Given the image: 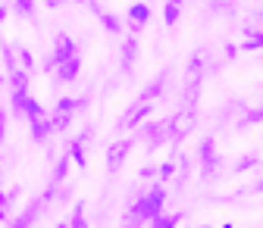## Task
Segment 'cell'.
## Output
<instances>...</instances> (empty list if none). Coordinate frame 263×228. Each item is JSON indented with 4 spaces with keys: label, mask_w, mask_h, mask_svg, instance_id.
<instances>
[{
    "label": "cell",
    "mask_w": 263,
    "mask_h": 228,
    "mask_svg": "<svg viewBox=\"0 0 263 228\" xmlns=\"http://www.w3.org/2000/svg\"><path fill=\"white\" fill-rule=\"evenodd\" d=\"M163 203H166V191H163V181H160L147 194H138V200H132V206H128V213H132L128 225H144L151 216L163 213Z\"/></svg>",
    "instance_id": "6da1fadb"
},
{
    "label": "cell",
    "mask_w": 263,
    "mask_h": 228,
    "mask_svg": "<svg viewBox=\"0 0 263 228\" xmlns=\"http://www.w3.org/2000/svg\"><path fill=\"white\" fill-rule=\"evenodd\" d=\"M53 197H57V181H53L50 188H44V191H41V197H35V200H31V203L22 210V216H16V219H7V225H13V228H28V225H35Z\"/></svg>",
    "instance_id": "7a4b0ae2"
},
{
    "label": "cell",
    "mask_w": 263,
    "mask_h": 228,
    "mask_svg": "<svg viewBox=\"0 0 263 228\" xmlns=\"http://www.w3.org/2000/svg\"><path fill=\"white\" fill-rule=\"evenodd\" d=\"M132 147H135V138H122V141L110 144V150H107V169L110 172H119L122 169V162L132 153Z\"/></svg>",
    "instance_id": "3957f363"
},
{
    "label": "cell",
    "mask_w": 263,
    "mask_h": 228,
    "mask_svg": "<svg viewBox=\"0 0 263 228\" xmlns=\"http://www.w3.org/2000/svg\"><path fill=\"white\" fill-rule=\"evenodd\" d=\"M191 128H194V113L182 110V113L170 116V138H173V141H185V138L191 135Z\"/></svg>",
    "instance_id": "277c9868"
},
{
    "label": "cell",
    "mask_w": 263,
    "mask_h": 228,
    "mask_svg": "<svg viewBox=\"0 0 263 228\" xmlns=\"http://www.w3.org/2000/svg\"><path fill=\"white\" fill-rule=\"evenodd\" d=\"M53 69L60 66V63H66V59H72V56H79V47H76V41L69 38V35H57V44H53Z\"/></svg>",
    "instance_id": "5b68a950"
},
{
    "label": "cell",
    "mask_w": 263,
    "mask_h": 228,
    "mask_svg": "<svg viewBox=\"0 0 263 228\" xmlns=\"http://www.w3.org/2000/svg\"><path fill=\"white\" fill-rule=\"evenodd\" d=\"M197 156H201V166H204V178H210V175L216 172V162H219V156H216V144H213V135L201 141V150H197Z\"/></svg>",
    "instance_id": "8992f818"
},
{
    "label": "cell",
    "mask_w": 263,
    "mask_h": 228,
    "mask_svg": "<svg viewBox=\"0 0 263 228\" xmlns=\"http://www.w3.org/2000/svg\"><path fill=\"white\" fill-rule=\"evenodd\" d=\"M141 135L147 138L151 147H160L163 141H170V119H163V122H151L147 128H141Z\"/></svg>",
    "instance_id": "52a82bcc"
},
{
    "label": "cell",
    "mask_w": 263,
    "mask_h": 228,
    "mask_svg": "<svg viewBox=\"0 0 263 228\" xmlns=\"http://www.w3.org/2000/svg\"><path fill=\"white\" fill-rule=\"evenodd\" d=\"M154 113V100H138V103H132V110H128V116H125V128H135L138 122H144L147 116Z\"/></svg>",
    "instance_id": "ba28073f"
},
{
    "label": "cell",
    "mask_w": 263,
    "mask_h": 228,
    "mask_svg": "<svg viewBox=\"0 0 263 228\" xmlns=\"http://www.w3.org/2000/svg\"><path fill=\"white\" fill-rule=\"evenodd\" d=\"M53 72H57V78H60V81H76V78H79V72H82V56H72V59L60 63Z\"/></svg>",
    "instance_id": "9c48e42d"
},
{
    "label": "cell",
    "mask_w": 263,
    "mask_h": 228,
    "mask_svg": "<svg viewBox=\"0 0 263 228\" xmlns=\"http://www.w3.org/2000/svg\"><path fill=\"white\" fill-rule=\"evenodd\" d=\"M128 22H132V28H135V31H141L151 22V7L147 4H132L128 7Z\"/></svg>",
    "instance_id": "30bf717a"
},
{
    "label": "cell",
    "mask_w": 263,
    "mask_h": 228,
    "mask_svg": "<svg viewBox=\"0 0 263 228\" xmlns=\"http://www.w3.org/2000/svg\"><path fill=\"white\" fill-rule=\"evenodd\" d=\"M88 110V97H60L53 103V113H79Z\"/></svg>",
    "instance_id": "8fae6325"
},
{
    "label": "cell",
    "mask_w": 263,
    "mask_h": 228,
    "mask_svg": "<svg viewBox=\"0 0 263 228\" xmlns=\"http://www.w3.org/2000/svg\"><path fill=\"white\" fill-rule=\"evenodd\" d=\"M135 53H138V38H125V44H122V75H128L132 66H135Z\"/></svg>",
    "instance_id": "7c38bea8"
},
{
    "label": "cell",
    "mask_w": 263,
    "mask_h": 228,
    "mask_svg": "<svg viewBox=\"0 0 263 228\" xmlns=\"http://www.w3.org/2000/svg\"><path fill=\"white\" fill-rule=\"evenodd\" d=\"M166 78H170L166 72H163V75H157V78H154V81H151V85H147L141 94H138V100H157V97H160L163 91H166Z\"/></svg>",
    "instance_id": "4fadbf2b"
},
{
    "label": "cell",
    "mask_w": 263,
    "mask_h": 228,
    "mask_svg": "<svg viewBox=\"0 0 263 228\" xmlns=\"http://www.w3.org/2000/svg\"><path fill=\"white\" fill-rule=\"evenodd\" d=\"M50 132H53V125H50V119H47V116L31 119V138H35L38 144H41V141H47V138H50Z\"/></svg>",
    "instance_id": "5bb4252c"
},
{
    "label": "cell",
    "mask_w": 263,
    "mask_h": 228,
    "mask_svg": "<svg viewBox=\"0 0 263 228\" xmlns=\"http://www.w3.org/2000/svg\"><path fill=\"white\" fill-rule=\"evenodd\" d=\"M66 156H69V162H76V166H88V156H85V144L79 141V138H72L69 141V147H66Z\"/></svg>",
    "instance_id": "9a60e30c"
},
{
    "label": "cell",
    "mask_w": 263,
    "mask_h": 228,
    "mask_svg": "<svg viewBox=\"0 0 263 228\" xmlns=\"http://www.w3.org/2000/svg\"><path fill=\"white\" fill-rule=\"evenodd\" d=\"M13 113L16 116H25V110H28V103H31V94L28 91H22V88H13Z\"/></svg>",
    "instance_id": "2e32d148"
},
{
    "label": "cell",
    "mask_w": 263,
    "mask_h": 228,
    "mask_svg": "<svg viewBox=\"0 0 263 228\" xmlns=\"http://www.w3.org/2000/svg\"><path fill=\"white\" fill-rule=\"evenodd\" d=\"M16 59H19V69H25L28 75L38 69V63H35V53H31L28 47H16Z\"/></svg>",
    "instance_id": "e0dca14e"
},
{
    "label": "cell",
    "mask_w": 263,
    "mask_h": 228,
    "mask_svg": "<svg viewBox=\"0 0 263 228\" xmlns=\"http://www.w3.org/2000/svg\"><path fill=\"white\" fill-rule=\"evenodd\" d=\"M182 219H185V213H176V216H163V213H157V216H151L147 222H151L154 228H176Z\"/></svg>",
    "instance_id": "ac0fdd59"
},
{
    "label": "cell",
    "mask_w": 263,
    "mask_h": 228,
    "mask_svg": "<svg viewBox=\"0 0 263 228\" xmlns=\"http://www.w3.org/2000/svg\"><path fill=\"white\" fill-rule=\"evenodd\" d=\"M182 16V4H173V0H166V7H163V25H176Z\"/></svg>",
    "instance_id": "d6986e66"
},
{
    "label": "cell",
    "mask_w": 263,
    "mask_h": 228,
    "mask_svg": "<svg viewBox=\"0 0 263 228\" xmlns=\"http://www.w3.org/2000/svg\"><path fill=\"white\" fill-rule=\"evenodd\" d=\"M10 10L16 16H22V19H31V16H35V0H13Z\"/></svg>",
    "instance_id": "ffe728a7"
},
{
    "label": "cell",
    "mask_w": 263,
    "mask_h": 228,
    "mask_svg": "<svg viewBox=\"0 0 263 228\" xmlns=\"http://www.w3.org/2000/svg\"><path fill=\"white\" fill-rule=\"evenodd\" d=\"M260 47H263V31L248 28V41H245V44H238V50H260Z\"/></svg>",
    "instance_id": "44dd1931"
},
{
    "label": "cell",
    "mask_w": 263,
    "mask_h": 228,
    "mask_svg": "<svg viewBox=\"0 0 263 228\" xmlns=\"http://www.w3.org/2000/svg\"><path fill=\"white\" fill-rule=\"evenodd\" d=\"M201 69H204V50H194L191 59H188V72H191V78H201Z\"/></svg>",
    "instance_id": "7402d4cb"
},
{
    "label": "cell",
    "mask_w": 263,
    "mask_h": 228,
    "mask_svg": "<svg viewBox=\"0 0 263 228\" xmlns=\"http://www.w3.org/2000/svg\"><path fill=\"white\" fill-rule=\"evenodd\" d=\"M66 175H69V156L63 153V156L57 159V166H53V181L60 184V181H66Z\"/></svg>",
    "instance_id": "603a6c76"
},
{
    "label": "cell",
    "mask_w": 263,
    "mask_h": 228,
    "mask_svg": "<svg viewBox=\"0 0 263 228\" xmlns=\"http://www.w3.org/2000/svg\"><path fill=\"white\" fill-rule=\"evenodd\" d=\"M7 75H10V85H13V88L28 91V72H25V69H19V66H16V69H13V72H7Z\"/></svg>",
    "instance_id": "cb8c5ba5"
},
{
    "label": "cell",
    "mask_w": 263,
    "mask_h": 228,
    "mask_svg": "<svg viewBox=\"0 0 263 228\" xmlns=\"http://www.w3.org/2000/svg\"><path fill=\"white\" fill-rule=\"evenodd\" d=\"M69 225H72V228H88V219H85V203H82V200L72 206V219H69Z\"/></svg>",
    "instance_id": "d4e9b609"
},
{
    "label": "cell",
    "mask_w": 263,
    "mask_h": 228,
    "mask_svg": "<svg viewBox=\"0 0 263 228\" xmlns=\"http://www.w3.org/2000/svg\"><path fill=\"white\" fill-rule=\"evenodd\" d=\"M50 125H53V132H66V128L72 125V113H57L50 119Z\"/></svg>",
    "instance_id": "484cf974"
},
{
    "label": "cell",
    "mask_w": 263,
    "mask_h": 228,
    "mask_svg": "<svg viewBox=\"0 0 263 228\" xmlns=\"http://www.w3.org/2000/svg\"><path fill=\"white\" fill-rule=\"evenodd\" d=\"M0 53H4V66H7V72H13V69L19 66V59H16V53H13V47H10V44H0Z\"/></svg>",
    "instance_id": "4316f807"
},
{
    "label": "cell",
    "mask_w": 263,
    "mask_h": 228,
    "mask_svg": "<svg viewBox=\"0 0 263 228\" xmlns=\"http://www.w3.org/2000/svg\"><path fill=\"white\" fill-rule=\"evenodd\" d=\"M257 162H260V156H257V153H248V156H241V159L235 162L232 169H235V172H248V169H254V166H257Z\"/></svg>",
    "instance_id": "83f0119b"
},
{
    "label": "cell",
    "mask_w": 263,
    "mask_h": 228,
    "mask_svg": "<svg viewBox=\"0 0 263 228\" xmlns=\"http://www.w3.org/2000/svg\"><path fill=\"white\" fill-rule=\"evenodd\" d=\"M10 191H4V188H0V222H7L10 219Z\"/></svg>",
    "instance_id": "f1b7e54d"
},
{
    "label": "cell",
    "mask_w": 263,
    "mask_h": 228,
    "mask_svg": "<svg viewBox=\"0 0 263 228\" xmlns=\"http://www.w3.org/2000/svg\"><path fill=\"white\" fill-rule=\"evenodd\" d=\"M157 175H160V181H163V184L173 181V178H176V162H163V166L157 169Z\"/></svg>",
    "instance_id": "f546056e"
},
{
    "label": "cell",
    "mask_w": 263,
    "mask_h": 228,
    "mask_svg": "<svg viewBox=\"0 0 263 228\" xmlns=\"http://www.w3.org/2000/svg\"><path fill=\"white\" fill-rule=\"evenodd\" d=\"M263 119V110H248V116L245 119H238V128H248V125H257Z\"/></svg>",
    "instance_id": "4dcf8cb0"
},
{
    "label": "cell",
    "mask_w": 263,
    "mask_h": 228,
    "mask_svg": "<svg viewBox=\"0 0 263 228\" xmlns=\"http://www.w3.org/2000/svg\"><path fill=\"white\" fill-rule=\"evenodd\" d=\"M7 122H10L7 110H0V144H4V138H7Z\"/></svg>",
    "instance_id": "1f68e13d"
},
{
    "label": "cell",
    "mask_w": 263,
    "mask_h": 228,
    "mask_svg": "<svg viewBox=\"0 0 263 228\" xmlns=\"http://www.w3.org/2000/svg\"><path fill=\"white\" fill-rule=\"evenodd\" d=\"M238 53H241V50H238V44H226V47H222V56H226V59H235Z\"/></svg>",
    "instance_id": "d6a6232c"
},
{
    "label": "cell",
    "mask_w": 263,
    "mask_h": 228,
    "mask_svg": "<svg viewBox=\"0 0 263 228\" xmlns=\"http://www.w3.org/2000/svg\"><path fill=\"white\" fill-rule=\"evenodd\" d=\"M154 175H157V169H154V166H144V169L138 172V178H144V181H147V178H154Z\"/></svg>",
    "instance_id": "836d02e7"
},
{
    "label": "cell",
    "mask_w": 263,
    "mask_h": 228,
    "mask_svg": "<svg viewBox=\"0 0 263 228\" xmlns=\"http://www.w3.org/2000/svg\"><path fill=\"white\" fill-rule=\"evenodd\" d=\"M179 166H182V181H185V178H188V156L179 159Z\"/></svg>",
    "instance_id": "e575fe53"
},
{
    "label": "cell",
    "mask_w": 263,
    "mask_h": 228,
    "mask_svg": "<svg viewBox=\"0 0 263 228\" xmlns=\"http://www.w3.org/2000/svg\"><path fill=\"white\" fill-rule=\"evenodd\" d=\"M41 69H44V72H53V56H47V59L41 63Z\"/></svg>",
    "instance_id": "d590c367"
},
{
    "label": "cell",
    "mask_w": 263,
    "mask_h": 228,
    "mask_svg": "<svg viewBox=\"0 0 263 228\" xmlns=\"http://www.w3.org/2000/svg\"><path fill=\"white\" fill-rule=\"evenodd\" d=\"M7 16H10V7H4V4H0V22H7Z\"/></svg>",
    "instance_id": "8d00e7d4"
},
{
    "label": "cell",
    "mask_w": 263,
    "mask_h": 228,
    "mask_svg": "<svg viewBox=\"0 0 263 228\" xmlns=\"http://www.w3.org/2000/svg\"><path fill=\"white\" fill-rule=\"evenodd\" d=\"M44 4H47V7H60V4H63V0H44Z\"/></svg>",
    "instance_id": "74e56055"
},
{
    "label": "cell",
    "mask_w": 263,
    "mask_h": 228,
    "mask_svg": "<svg viewBox=\"0 0 263 228\" xmlns=\"http://www.w3.org/2000/svg\"><path fill=\"white\" fill-rule=\"evenodd\" d=\"M210 4H213V7H219V4H222V0H210Z\"/></svg>",
    "instance_id": "f35d334b"
},
{
    "label": "cell",
    "mask_w": 263,
    "mask_h": 228,
    "mask_svg": "<svg viewBox=\"0 0 263 228\" xmlns=\"http://www.w3.org/2000/svg\"><path fill=\"white\" fill-rule=\"evenodd\" d=\"M173 4H182V0H173Z\"/></svg>",
    "instance_id": "ab89813d"
},
{
    "label": "cell",
    "mask_w": 263,
    "mask_h": 228,
    "mask_svg": "<svg viewBox=\"0 0 263 228\" xmlns=\"http://www.w3.org/2000/svg\"><path fill=\"white\" fill-rule=\"evenodd\" d=\"M79 4H85V0H79Z\"/></svg>",
    "instance_id": "60d3db41"
}]
</instances>
